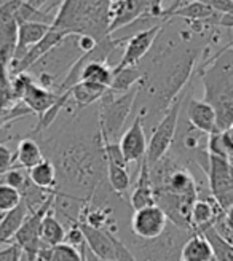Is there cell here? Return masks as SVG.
Masks as SVG:
<instances>
[{
  "label": "cell",
  "instance_id": "1",
  "mask_svg": "<svg viewBox=\"0 0 233 261\" xmlns=\"http://www.w3.org/2000/svg\"><path fill=\"white\" fill-rule=\"evenodd\" d=\"M48 150L58 172L56 193L77 199L83 204L89 202L93 196L104 185L107 178V166L102 136L93 139L69 136L50 143Z\"/></svg>",
  "mask_w": 233,
  "mask_h": 261
},
{
  "label": "cell",
  "instance_id": "2",
  "mask_svg": "<svg viewBox=\"0 0 233 261\" xmlns=\"http://www.w3.org/2000/svg\"><path fill=\"white\" fill-rule=\"evenodd\" d=\"M204 100L216 110L219 130L233 126V42L224 46L201 72Z\"/></svg>",
  "mask_w": 233,
  "mask_h": 261
},
{
  "label": "cell",
  "instance_id": "3",
  "mask_svg": "<svg viewBox=\"0 0 233 261\" xmlns=\"http://www.w3.org/2000/svg\"><path fill=\"white\" fill-rule=\"evenodd\" d=\"M112 0H62L53 28L67 35H89L96 42L109 34V11Z\"/></svg>",
  "mask_w": 233,
  "mask_h": 261
},
{
  "label": "cell",
  "instance_id": "4",
  "mask_svg": "<svg viewBox=\"0 0 233 261\" xmlns=\"http://www.w3.org/2000/svg\"><path fill=\"white\" fill-rule=\"evenodd\" d=\"M192 234V229L179 228L170 221L158 238L139 239L129 231L125 244L137 261H180L182 247Z\"/></svg>",
  "mask_w": 233,
  "mask_h": 261
},
{
  "label": "cell",
  "instance_id": "5",
  "mask_svg": "<svg viewBox=\"0 0 233 261\" xmlns=\"http://www.w3.org/2000/svg\"><path fill=\"white\" fill-rule=\"evenodd\" d=\"M137 97V86L122 94H115L113 91H107L99 100L98 110V126L99 133L104 139L115 140L122 133L126 123L128 115L131 113Z\"/></svg>",
  "mask_w": 233,
  "mask_h": 261
},
{
  "label": "cell",
  "instance_id": "6",
  "mask_svg": "<svg viewBox=\"0 0 233 261\" xmlns=\"http://www.w3.org/2000/svg\"><path fill=\"white\" fill-rule=\"evenodd\" d=\"M184 100H185V94L180 93L171 106L168 107V110L163 113L160 121L155 126L153 133L150 134V139L147 143V154H146V160L150 167L157 164L173 147Z\"/></svg>",
  "mask_w": 233,
  "mask_h": 261
},
{
  "label": "cell",
  "instance_id": "7",
  "mask_svg": "<svg viewBox=\"0 0 233 261\" xmlns=\"http://www.w3.org/2000/svg\"><path fill=\"white\" fill-rule=\"evenodd\" d=\"M55 199H56V190L48 196V199L40 207L35 208V211H29L28 217L24 218L22 225L16 231L15 238H13V241L21 247L24 261H37L38 252L43 247L40 238V223L45 214L55 205Z\"/></svg>",
  "mask_w": 233,
  "mask_h": 261
},
{
  "label": "cell",
  "instance_id": "8",
  "mask_svg": "<svg viewBox=\"0 0 233 261\" xmlns=\"http://www.w3.org/2000/svg\"><path fill=\"white\" fill-rule=\"evenodd\" d=\"M206 175H208L213 198L225 211L233 204V161L209 153Z\"/></svg>",
  "mask_w": 233,
  "mask_h": 261
},
{
  "label": "cell",
  "instance_id": "9",
  "mask_svg": "<svg viewBox=\"0 0 233 261\" xmlns=\"http://www.w3.org/2000/svg\"><path fill=\"white\" fill-rule=\"evenodd\" d=\"M165 22L155 24L149 29H142V31L133 34L131 37H128V43L125 45L122 58H120L119 64L113 67V70L133 67V65H137L142 59H144L149 55V51L152 49L155 40L158 38L160 32L163 31Z\"/></svg>",
  "mask_w": 233,
  "mask_h": 261
},
{
  "label": "cell",
  "instance_id": "10",
  "mask_svg": "<svg viewBox=\"0 0 233 261\" xmlns=\"http://www.w3.org/2000/svg\"><path fill=\"white\" fill-rule=\"evenodd\" d=\"M170 220L158 204L134 211L131 217V232L139 239H155L166 229Z\"/></svg>",
  "mask_w": 233,
  "mask_h": 261
},
{
  "label": "cell",
  "instance_id": "11",
  "mask_svg": "<svg viewBox=\"0 0 233 261\" xmlns=\"http://www.w3.org/2000/svg\"><path fill=\"white\" fill-rule=\"evenodd\" d=\"M22 0H4L0 4V56L13 59L18 43V8Z\"/></svg>",
  "mask_w": 233,
  "mask_h": 261
},
{
  "label": "cell",
  "instance_id": "12",
  "mask_svg": "<svg viewBox=\"0 0 233 261\" xmlns=\"http://www.w3.org/2000/svg\"><path fill=\"white\" fill-rule=\"evenodd\" d=\"M158 0H112L109 11V34H115L142 15H146L152 10V7Z\"/></svg>",
  "mask_w": 233,
  "mask_h": 261
},
{
  "label": "cell",
  "instance_id": "13",
  "mask_svg": "<svg viewBox=\"0 0 233 261\" xmlns=\"http://www.w3.org/2000/svg\"><path fill=\"white\" fill-rule=\"evenodd\" d=\"M67 37L69 35L66 32H62V31H59V29H56V28L51 25V29L46 32V35L42 38L40 42L35 43L19 61L10 64L11 76L16 75V73H21V72H28L32 65H35L42 58H45L48 53H51V51H53L56 46H59Z\"/></svg>",
  "mask_w": 233,
  "mask_h": 261
},
{
  "label": "cell",
  "instance_id": "14",
  "mask_svg": "<svg viewBox=\"0 0 233 261\" xmlns=\"http://www.w3.org/2000/svg\"><path fill=\"white\" fill-rule=\"evenodd\" d=\"M120 148L123 151V156L126 163H141L147 154V137L144 133V120L137 115L133 124L128 127L126 133L120 139Z\"/></svg>",
  "mask_w": 233,
  "mask_h": 261
},
{
  "label": "cell",
  "instance_id": "15",
  "mask_svg": "<svg viewBox=\"0 0 233 261\" xmlns=\"http://www.w3.org/2000/svg\"><path fill=\"white\" fill-rule=\"evenodd\" d=\"M59 97L61 96L55 89H48L42 86L38 82H35L32 76L28 82V85H26L21 100L32 110V113L38 115V118H42V116L59 100Z\"/></svg>",
  "mask_w": 233,
  "mask_h": 261
},
{
  "label": "cell",
  "instance_id": "16",
  "mask_svg": "<svg viewBox=\"0 0 233 261\" xmlns=\"http://www.w3.org/2000/svg\"><path fill=\"white\" fill-rule=\"evenodd\" d=\"M187 107H185V116L187 121L197 127L198 130L204 134H214L219 130L217 126V116H216V110L213 109L211 103H208L204 99H193L190 97L189 100H185Z\"/></svg>",
  "mask_w": 233,
  "mask_h": 261
},
{
  "label": "cell",
  "instance_id": "17",
  "mask_svg": "<svg viewBox=\"0 0 233 261\" xmlns=\"http://www.w3.org/2000/svg\"><path fill=\"white\" fill-rule=\"evenodd\" d=\"M129 201H131L133 211H137V208L147 207L152 204H157L155 202V191H153V184H152L150 166L146 158L139 164L137 181H136V187L131 193Z\"/></svg>",
  "mask_w": 233,
  "mask_h": 261
},
{
  "label": "cell",
  "instance_id": "18",
  "mask_svg": "<svg viewBox=\"0 0 233 261\" xmlns=\"http://www.w3.org/2000/svg\"><path fill=\"white\" fill-rule=\"evenodd\" d=\"M50 29H51V24H45V22H19L18 43H16V49H15V55H13L11 64L19 61L35 43L40 42Z\"/></svg>",
  "mask_w": 233,
  "mask_h": 261
},
{
  "label": "cell",
  "instance_id": "19",
  "mask_svg": "<svg viewBox=\"0 0 233 261\" xmlns=\"http://www.w3.org/2000/svg\"><path fill=\"white\" fill-rule=\"evenodd\" d=\"M222 214H224V208L219 205V202L214 198L197 199L192 205V214H190L192 229L195 232H201L203 229L214 225L217 217Z\"/></svg>",
  "mask_w": 233,
  "mask_h": 261
},
{
  "label": "cell",
  "instance_id": "20",
  "mask_svg": "<svg viewBox=\"0 0 233 261\" xmlns=\"http://www.w3.org/2000/svg\"><path fill=\"white\" fill-rule=\"evenodd\" d=\"M109 89L110 88L101 86L96 83L79 82L69 89V99L74 100L77 110H82V109H86L89 106H93V103L99 102Z\"/></svg>",
  "mask_w": 233,
  "mask_h": 261
},
{
  "label": "cell",
  "instance_id": "21",
  "mask_svg": "<svg viewBox=\"0 0 233 261\" xmlns=\"http://www.w3.org/2000/svg\"><path fill=\"white\" fill-rule=\"evenodd\" d=\"M37 261H86V245L82 250L67 242L43 245L38 252Z\"/></svg>",
  "mask_w": 233,
  "mask_h": 261
},
{
  "label": "cell",
  "instance_id": "22",
  "mask_svg": "<svg viewBox=\"0 0 233 261\" xmlns=\"http://www.w3.org/2000/svg\"><path fill=\"white\" fill-rule=\"evenodd\" d=\"M214 258L213 247L203 232H193L185 241L180 259L182 261H211Z\"/></svg>",
  "mask_w": 233,
  "mask_h": 261
},
{
  "label": "cell",
  "instance_id": "23",
  "mask_svg": "<svg viewBox=\"0 0 233 261\" xmlns=\"http://www.w3.org/2000/svg\"><path fill=\"white\" fill-rule=\"evenodd\" d=\"M29 214V207L24 202H21L16 208L7 212L2 220H0V247L11 244L13 238H15L16 231L22 225L24 218Z\"/></svg>",
  "mask_w": 233,
  "mask_h": 261
},
{
  "label": "cell",
  "instance_id": "24",
  "mask_svg": "<svg viewBox=\"0 0 233 261\" xmlns=\"http://www.w3.org/2000/svg\"><path fill=\"white\" fill-rule=\"evenodd\" d=\"M29 178L31 181L42 190L46 191H55L58 187V172L56 167L53 164V161L43 158L37 166H34L32 169H29Z\"/></svg>",
  "mask_w": 233,
  "mask_h": 261
},
{
  "label": "cell",
  "instance_id": "25",
  "mask_svg": "<svg viewBox=\"0 0 233 261\" xmlns=\"http://www.w3.org/2000/svg\"><path fill=\"white\" fill-rule=\"evenodd\" d=\"M40 238L43 245H56L66 239V228L56 217L53 207L45 214L40 223Z\"/></svg>",
  "mask_w": 233,
  "mask_h": 261
},
{
  "label": "cell",
  "instance_id": "26",
  "mask_svg": "<svg viewBox=\"0 0 233 261\" xmlns=\"http://www.w3.org/2000/svg\"><path fill=\"white\" fill-rule=\"evenodd\" d=\"M45 158L43 150L40 147V143L32 139H22L18 145L16 150V160L19 166L26 171H29L34 166H37L42 160Z\"/></svg>",
  "mask_w": 233,
  "mask_h": 261
},
{
  "label": "cell",
  "instance_id": "27",
  "mask_svg": "<svg viewBox=\"0 0 233 261\" xmlns=\"http://www.w3.org/2000/svg\"><path fill=\"white\" fill-rule=\"evenodd\" d=\"M107 166V184L110 190L122 196L129 190L131 185V177L128 172V166L126 164H116V163H106Z\"/></svg>",
  "mask_w": 233,
  "mask_h": 261
},
{
  "label": "cell",
  "instance_id": "28",
  "mask_svg": "<svg viewBox=\"0 0 233 261\" xmlns=\"http://www.w3.org/2000/svg\"><path fill=\"white\" fill-rule=\"evenodd\" d=\"M201 232L204 234V238L209 241L213 252H214V258L217 261H233V244L224 239L213 225L203 229Z\"/></svg>",
  "mask_w": 233,
  "mask_h": 261
},
{
  "label": "cell",
  "instance_id": "29",
  "mask_svg": "<svg viewBox=\"0 0 233 261\" xmlns=\"http://www.w3.org/2000/svg\"><path fill=\"white\" fill-rule=\"evenodd\" d=\"M18 21L19 22H45V24H53L56 15H51V10L37 8L28 0H22L19 8H18Z\"/></svg>",
  "mask_w": 233,
  "mask_h": 261
},
{
  "label": "cell",
  "instance_id": "30",
  "mask_svg": "<svg viewBox=\"0 0 233 261\" xmlns=\"http://www.w3.org/2000/svg\"><path fill=\"white\" fill-rule=\"evenodd\" d=\"M21 202H22L21 191L0 181V212L7 214L13 211V208H16Z\"/></svg>",
  "mask_w": 233,
  "mask_h": 261
},
{
  "label": "cell",
  "instance_id": "31",
  "mask_svg": "<svg viewBox=\"0 0 233 261\" xmlns=\"http://www.w3.org/2000/svg\"><path fill=\"white\" fill-rule=\"evenodd\" d=\"M0 181L13 187V188H16L19 191H22L26 187H28L31 178H29V172H26V169L22 171V169H13L11 167L10 171H7L4 175H0Z\"/></svg>",
  "mask_w": 233,
  "mask_h": 261
},
{
  "label": "cell",
  "instance_id": "32",
  "mask_svg": "<svg viewBox=\"0 0 233 261\" xmlns=\"http://www.w3.org/2000/svg\"><path fill=\"white\" fill-rule=\"evenodd\" d=\"M0 261H22L21 247L16 242L8 244L5 249L0 250Z\"/></svg>",
  "mask_w": 233,
  "mask_h": 261
},
{
  "label": "cell",
  "instance_id": "33",
  "mask_svg": "<svg viewBox=\"0 0 233 261\" xmlns=\"http://www.w3.org/2000/svg\"><path fill=\"white\" fill-rule=\"evenodd\" d=\"M200 2H204L206 5H209L213 10L221 13V15L233 11V0H200Z\"/></svg>",
  "mask_w": 233,
  "mask_h": 261
},
{
  "label": "cell",
  "instance_id": "34",
  "mask_svg": "<svg viewBox=\"0 0 233 261\" xmlns=\"http://www.w3.org/2000/svg\"><path fill=\"white\" fill-rule=\"evenodd\" d=\"M221 133H222V139L225 142V147L228 150L230 160H233V126H230L225 130H221Z\"/></svg>",
  "mask_w": 233,
  "mask_h": 261
},
{
  "label": "cell",
  "instance_id": "35",
  "mask_svg": "<svg viewBox=\"0 0 233 261\" xmlns=\"http://www.w3.org/2000/svg\"><path fill=\"white\" fill-rule=\"evenodd\" d=\"M217 25H221V28H225V29H233V11L221 15Z\"/></svg>",
  "mask_w": 233,
  "mask_h": 261
},
{
  "label": "cell",
  "instance_id": "36",
  "mask_svg": "<svg viewBox=\"0 0 233 261\" xmlns=\"http://www.w3.org/2000/svg\"><path fill=\"white\" fill-rule=\"evenodd\" d=\"M224 218H225V221L228 223V226L233 229V204L228 205L225 211H224Z\"/></svg>",
  "mask_w": 233,
  "mask_h": 261
},
{
  "label": "cell",
  "instance_id": "37",
  "mask_svg": "<svg viewBox=\"0 0 233 261\" xmlns=\"http://www.w3.org/2000/svg\"><path fill=\"white\" fill-rule=\"evenodd\" d=\"M29 4H32L34 7H37V8H43V5L46 4V2H50V0H28Z\"/></svg>",
  "mask_w": 233,
  "mask_h": 261
},
{
  "label": "cell",
  "instance_id": "38",
  "mask_svg": "<svg viewBox=\"0 0 233 261\" xmlns=\"http://www.w3.org/2000/svg\"><path fill=\"white\" fill-rule=\"evenodd\" d=\"M231 244H233V241H231Z\"/></svg>",
  "mask_w": 233,
  "mask_h": 261
},
{
  "label": "cell",
  "instance_id": "39",
  "mask_svg": "<svg viewBox=\"0 0 233 261\" xmlns=\"http://www.w3.org/2000/svg\"><path fill=\"white\" fill-rule=\"evenodd\" d=\"M180 261H182V259H180Z\"/></svg>",
  "mask_w": 233,
  "mask_h": 261
}]
</instances>
